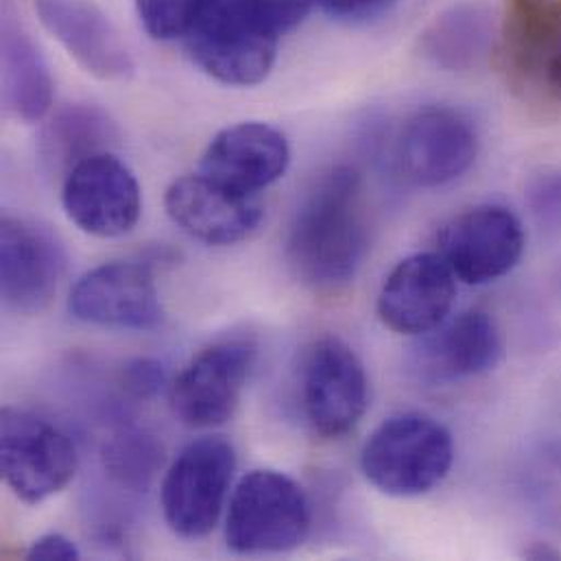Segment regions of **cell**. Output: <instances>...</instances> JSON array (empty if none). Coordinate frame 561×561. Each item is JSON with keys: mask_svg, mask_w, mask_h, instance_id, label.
Instances as JSON below:
<instances>
[{"mask_svg": "<svg viewBox=\"0 0 561 561\" xmlns=\"http://www.w3.org/2000/svg\"><path fill=\"white\" fill-rule=\"evenodd\" d=\"M455 442L431 415L400 413L385 420L360 450L365 479L387 496L411 499L435 490L450 472Z\"/></svg>", "mask_w": 561, "mask_h": 561, "instance_id": "2", "label": "cell"}, {"mask_svg": "<svg viewBox=\"0 0 561 561\" xmlns=\"http://www.w3.org/2000/svg\"><path fill=\"white\" fill-rule=\"evenodd\" d=\"M256 343L228 339L202 350L171 385V409L188 428L230 422L256 363Z\"/></svg>", "mask_w": 561, "mask_h": 561, "instance_id": "7", "label": "cell"}, {"mask_svg": "<svg viewBox=\"0 0 561 561\" xmlns=\"http://www.w3.org/2000/svg\"><path fill=\"white\" fill-rule=\"evenodd\" d=\"M312 523L304 488L278 470H252L232 490L226 542L239 556H276L304 545Z\"/></svg>", "mask_w": 561, "mask_h": 561, "instance_id": "4", "label": "cell"}, {"mask_svg": "<svg viewBox=\"0 0 561 561\" xmlns=\"http://www.w3.org/2000/svg\"><path fill=\"white\" fill-rule=\"evenodd\" d=\"M66 272L61 241L46 226L4 215L0 224V293L9 310L42 312Z\"/></svg>", "mask_w": 561, "mask_h": 561, "instance_id": "13", "label": "cell"}, {"mask_svg": "<svg viewBox=\"0 0 561 561\" xmlns=\"http://www.w3.org/2000/svg\"><path fill=\"white\" fill-rule=\"evenodd\" d=\"M398 0H319L321 9L345 22H369L385 15Z\"/></svg>", "mask_w": 561, "mask_h": 561, "instance_id": "27", "label": "cell"}, {"mask_svg": "<svg viewBox=\"0 0 561 561\" xmlns=\"http://www.w3.org/2000/svg\"><path fill=\"white\" fill-rule=\"evenodd\" d=\"M81 558L77 545L61 534H46L37 538L26 551V560L33 561H75Z\"/></svg>", "mask_w": 561, "mask_h": 561, "instance_id": "29", "label": "cell"}, {"mask_svg": "<svg viewBox=\"0 0 561 561\" xmlns=\"http://www.w3.org/2000/svg\"><path fill=\"white\" fill-rule=\"evenodd\" d=\"M280 31L250 0H210L186 35L193 61L215 81L263 83L278 57Z\"/></svg>", "mask_w": 561, "mask_h": 561, "instance_id": "3", "label": "cell"}, {"mask_svg": "<svg viewBox=\"0 0 561 561\" xmlns=\"http://www.w3.org/2000/svg\"><path fill=\"white\" fill-rule=\"evenodd\" d=\"M367 254L363 175L347 164L323 171L295 208L284 259L290 274L317 290L354 280Z\"/></svg>", "mask_w": 561, "mask_h": 561, "instance_id": "1", "label": "cell"}, {"mask_svg": "<svg viewBox=\"0 0 561 561\" xmlns=\"http://www.w3.org/2000/svg\"><path fill=\"white\" fill-rule=\"evenodd\" d=\"M494 9L483 0H461L444 9L424 31L422 50L446 70H470L492 50Z\"/></svg>", "mask_w": 561, "mask_h": 561, "instance_id": "21", "label": "cell"}, {"mask_svg": "<svg viewBox=\"0 0 561 561\" xmlns=\"http://www.w3.org/2000/svg\"><path fill=\"white\" fill-rule=\"evenodd\" d=\"M503 68L529 103L561 107V11L529 7L503 24Z\"/></svg>", "mask_w": 561, "mask_h": 561, "instance_id": "14", "label": "cell"}, {"mask_svg": "<svg viewBox=\"0 0 561 561\" xmlns=\"http://www.w3.org/2000/svg\"><path fill=\"white\" fill-rule=\"evenodd\" d=\"M61 204L79 230L99 239L129 234L142 215L134 171L110 151L81 160L64 175Z\"/></svg>", "mask_w": 561, "mask_h": 561, "instance_id": "9", "label": "cell"}, {"mask_svg": "<svg viewBox=\"0 0 561 561\" xmlns=\"http://www.w3.org/2000/svg\"><path fill=\"white\" fill-rule=\"evenodd\" d=\"M503 334L494 317L468 310L420 336L411 369L422 382L450 385L492 371L503 358Z\"/></svg>", "mask_w": 561, "mask_h": 561, "instance_id": "16", "label": "cell"}, {"mask_svg": "<svg viewBox=\"0 0 561 561\" xmlns=\"http://www.w3.org/2000/svg\"><path fill=\"white\" fill-rule=\"evenodd\" d=\"M525 228L503 206H474L453 217L437 234V254L457 280L490 284L507 276L523 259Z\"/></svg>", "mask_w": 561, "mask_h": 561, "instance_id": "10", "label": "cell"}, {"mask_svg": "<svg viewBox=\"0 0 561 561\" xmlns=\"http://www.w3.org/2000/svg\"><path fill=\"white\" fill-rule=\"evenodd\" d=\"M164 208L182 232L215 248L250 239L265 217L259 197L239 195L202 173L175 180L167 188Z\"/></svg>", "mask_w": 561, "mask_h": 561, "instance_id": "15", "label": "cell"}, {"mask_svg": "<svg viewBox=\"0 0 561 561\" xmlns=\"http://www.w3.org/2000/svg\"><path fill=\"white\" fill-rule=\"evenodd\" d=\"M116 140L114 121L96 105H64L42 134V158L55 171H70L81 160L105 153Z\"/></svg>", "mask_w": 561, "mask_h": 561, "instance_id": "22", "label": "cell"}, {"mask_svg": "<svg viewBox=\"0 0 561 561\" xmlns=\"http://www.w3.org/2000/svg\"><path fill=\"white\" fill-rule=\"evenodd\" d=\"M72 439L50 420L20 407L0 413V470L7 488L26 505L59 494L77 472Z\"/></svg>", "mask_w": 561, "mask_h": 561, "instance_id": "6", "label": "cell"}, {"mask_svg": "<svg viewBox=\"0 0 561 561\" xmlns=\"http://www.w3.org/2000/svg\"><path fill=\"white\" fill-rule=\"evenodd\" d=\"M290 162L288 140L267 123H239L221 129L206 147L199 173L248 197L276 184Z\"/></svg>", "mask_w": 561, "mask_h": 561, "instance_id": "18", "label": "cell"}, {"mask_svg": "<svg viewBox=\"0 0 561 561\" xmlns=\"http://www.w3.org/2000/svg\"><path fill=\"white\" fill-rule=\"evenodd\" d=\"M210 0H136L145 31L156 39H178L193 31Z\"/></svg>", "mask_w": 561, "mask_h": 561, "instance_id": "24", "label": "cell"}, {"mask_svg": "<svg viewBox=\"0 0 561 561\" xmlns=\"http://www.w3.org/2000/svg\"><path fill=\"white\" fill-rule=\"evenodd\" d=\"M400 173L420 188H439L463 178L479 156V134L453 107H426L411 116L398 138Z\"/></svg>", "mask_w": 561, "mask_h": 561, "instance_id": "12", "label": "cell"}, {"mask_svg": "<svg viewBox=\"0 0 561 561\" xmlns=\"http://www.w3.org/2000/svg\"><path fill=\"white\" fill-rule=\"evenodd\" d=\"M103 468L114 483L127 492H147L164 463V448L147 431H121L101 450Z\"/></svg>", "mask_w": 561, "mask_h": 561, "instance_id": "23", "label": "cell"}, {"mask_svg": "<svg viewBox=\"0 0 561 561\" xmlns=\"http://www.w3.org/2000/svg\"><path fill=\"white\" fill-rule=\"evenodd\" d=\"M68 310L83 323L110 330L151 332L164 323L153 272L131 261L107 263L81 276L70 290Z\"/></svg>", "mask_w": 561, "mask_h": 561, "instance_id": "11", "label": "cell"}, {"mask_svg": "<svg viewBox=\"0 0 561 561\" xmlns=\"http://www.w3.org/2000/svg\"><path fill=\"white\" fill-rule=\"evenodd\" d=\"M457 297V276L437 252L400 261L378 293L380 321L407 336H422L442 325Z\"/></svg>", "mask_w": 561, "mask_h": 561, "instance_id": "17", "label": "cell"}, {"mask_svg": "<svg viewBox=\"0 0 561 561\" xmlns=\"http://www.w3.org/2000/svg\"><path fill=\"white\" fill-rule=\"evenodd\" d=\"M2 101L24 123H39L53 105V77L44 55L24 26L4 11L2 18Z\"/></svg>", "mask_w": 561, "mask_h": 561, "instance_id": "20", "label": "cell"}, {"mask_svg": "<svg viewBox=\"0 0 561 561\" xmlns=\"http://www.w3.org/2000/svg\"><path fill=\"white\" fill-rule=\"evenodd\" d=\"M44 28L92 77L121 81L134 75V59L110 20L94 0H35Z\"/></svg>", "mask_w": 561, "mask_h": 561, "instance_id": "19", "label": "cell"}, {"mask_svg": "<svg viewBox=\"0 0 561 561\" xmlns=\"http://www.w3.org/2000/svg\"><path fill=\"white\" fill-rule=\"evenodd\" d=\"M237 472V450L221 435H206L188 446L169 466L160 505L169 529L184 540H202L221 520Z\"/></svg>", "mask_w": 561, "mask_h": 561, "instance_id": "5", "label": "cell"}, {"mask_svg": "<svg viewBox=\"0 0 561 561\" xmlns=\"http://www.w3.org/2000/svg\"><path fill=\"white\" fill-rule=\"evenodd\" d=\"M367 400V374L356 352L336 336L314 341L301 367V407L310 428L339 439L363 420Z\"/></svg>", "mask_w": 561, "mask_h": 561, "instance_id": "8", "label": "cell"}, {"mask_svg": "<svg viewBox=\"0 0 561 561\" xmlns=\"http://www.w3.org/2000/svg\"><path fill=\"white\" fill-rule=\"evenodd\" d=\"M167 382L164 365L156 358H134L121 371V385L127 396L136 400H149L162 391Z\"/></svg>", "mask_w": 561, "mask_h": 561, "instance_id": "26", "label": "cell"}, {"mask_svg": "<svg viewBox=\"0 0 561 561\" xmlns=\"http://www.w3.org/2000/svg\"><path fill=\"white\" fill-rule=\"evenodd\" d=\"M527 204L547 230L561 232V169L542 171L529 180Z\"/></svg>", "mask_w": 561, "mask_h": 561, "instance_id": "25", "label": "cell"}, {"mask_svg": "<svg viewBox=\"0 0 561 561\" xmlns=\"http://www.w3.org/2000/svg\"><path fill=\"white\" fill-rule=\"evenodd\" d=\"M280 33L297 26L319 0H250Z\"/></svg>", "mask_w": 561, "mask_h": 561, "instance_id": "28", "label": "cell"}]
</instances>
